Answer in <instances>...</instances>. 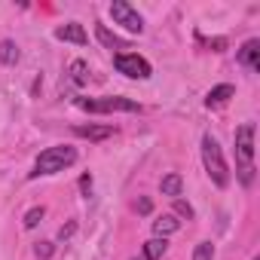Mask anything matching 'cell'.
Masks as SVG:
<instances>
[{"mask_svg":"<svg viewBox=\"0 0 260 260\" xmlns=\"http://www.w3.org/2000/svg\"><path fill=\"white\" fill-rule=\"evenodd\" d=\"M74 162H77V150H74V147H68V144H58V147H46V150L37 156L31 178L64 172V169H68V166H74Z\"/></svg>","mask_w":260,"mask_h":260,"instance_id":"1","label":"cell"},{"mask_svg":"<svg viewBox=\"0 0 260 260\" xmlns=\"http://www.w3.org/2000/svg\"><path fill=\"white\" fill-rule=\"evenodd\" d=\"M202 162H205L208 178H211L220 190H223V187H230V169H226L223 150H220L217 138H211V135H202Z\"/></svg>","mask_w":260,"mask_h":260,"instance_id":"2","label":"cell"},{"mask_svg":"<svg viewBox=\"0 0 260 260\" xmlns=\"http://www.w3.org/2000/svg\"><path fill=\"white\" fill-rule=\"evenodd\" d=\"M236 159H239L242 184H251L254 178V122H245L236 128Z\"/></svg>","mask_w":260,"mask_h":260,"instance_id":"3","label":"cell"},{"mask_svg":"<svg viewBox=\"0 0 260 260\" xmlns=\"http://www.w3.org/2000/svg\"><path fill=\"white\" fill-rule=\"evenodd\" d=\"M77 107L89 110V113H113V110L135 113L138 101H128V98H77Z\"/></svg>","mask_w":260,"mask_h":260,"instance_id":"4","label":"cell"},{"mask_svg":"<svg viewBox=\"0 0 260 260\" xmlns=\"http://www.w3.org/2000/svg\"><path fill=\"white\" fill-rule=\"evenodd\" d=\"M110 19H113L116 25H122L125 31H132V34H141V31H144L141 13H138L132 4H125V0H113V4H110Z\"/></svg>","mask_w":260,"mask_h":260,"instance_id":"5","label":"cell"},{"mask_svg":"<svg viewBox=\"0 0 260 260\" xmlns=\"http://www.w3.org/2000/svg\"><path fill=\"white\" fill-rule=\"evenodd\" d=\"M113 64H116L119 74L132 77V80H147V77H150V64H147V58H141L138 52H119V55L113 58Z\"/></svg>","mask_w":260,"mask_h":260,"instance_id":"6","label":"cell"},{"mask_svg":"<svg viewBox=\"0 0 260 260\" xmlns=\"http://www.w3.org/2000/svg\"><path fill=\"white\" fill-rule=\"evenodd\" d=\"M55 37H58V40H64V43H77V46H86V43H89V37H86L83 25H77V22H68V25L55 28Z\"/></svg>","mask_w":260,"mask_h":260,"instance_id":"7","label":"cell"},{"mask_svg":"<svg viewBox=\"0 0 260 260\" xmlns=\"http://www.w3.org/2000/svg\"><path fill=\"white\" fill-rule=\"evenodd\" d=\"M74 135L77 138H89V141H104V138H110L113 135V125H74Z\"/></svg>","mask_w":260,"mask_h":260,"instance_id":"8","label":"cell"},{"mask_svg":"<svg viewBox=\"0 0 260 260\" xmlns=\"http://www.w3.org/2000/svg\"><path fill=\"white\" fill-rule=\"evenodd\" d=\"M239 64L257 71L260 68V40H248L242 49H239Z\"/></svg>","mask_w":260,"mask_h":260,"instance_id":"9","label":"cell"},{"mask_svg":"<svg viewBox=\"0 0 260 260\" xmlns=\"http://www.w3.org/2000/svg\"><path fill=\"white\" fill-rule=\"evenodd\" d=\"M233 95H236V89H233L230 83H220V86H214V89L205 95V104H208V107H220V104H226Z\"/></svg>","mask_w":260,"mask_h":260,"instance_id":"10","label":"cell"},{"mask_svg":"<svg viewBox=\"0 0 260 260\" xmlns=\"http://www.w3.org/2000/svg\"><path fill=\"white\" fill-rule=\"evenodd\" d=\"M178 230H181V220H178L175 214H162V217L153 220V233H156V239H166V236H172V233H178Z\"/></svg>","mask_w":260,"mask_h":260,"instance_id":"11","label":"cell"},{"mask_svg":"<svg viewBox=\"0 0 260 260\" xmlns=\"http://www.w3.org/2000/svg\"><path fill=\"white\" fill-rule=\"evenodd\" d=\"M159 187H162V196L178 199V196H181V190H184V178H181L178 172H172V175H166V178L159 181Z\"/></svg>","mask_w":260,"mask_h":260,"instance_id":"12","label":"cell"},{"mask_svg":"<svg viewBox=\"0 0 260 260\" xmlns=\"http://www.w3.org/2000/svg\"><path fill=\"white\" fill-rule=\"evenodd\" d=\"M95 34H98V40L107 46V49H125V40H119L113 31H107L104 25H95Z\"/></svg>","mask_w":260,"mask_h":260,"instance_id":"13","label":"cell"},{"mask_svg":"<svg viewBox=\"0 0 260 260\" xmlns=\"http://www.w3.org/2000/svg\"><path fill=\"white\" fill-rule=\"evenodd\" d=\"M162 254H166V239H147L144 242V260H162Z\"/></svg>","mask_w":260,"mask_h":260,"instance_id":"14","label":"cell"},{"mask_svg":"<svg viewBox=\"0 0 260 260\" xmlns=\"http://www.w3.org/2000/svg\"><path fill=\"white\" fill-rule=\"evenodd\" d=\"M71 80H74L77 86H86V83H89V64H86L83 58L71 61Z\"/></svg>","mask_w":260,"mask_h":260,"instance_id":"15","label":"cell"},{"mask_svg":"<svg viewBox=\"0 0 260 260\" xmlns=\"http://www.w3.org/2000/svg\"><path fill=\"white\" fill-rule=\"evenodd\" d=\"M22 58V52H19V46L13 43V40H4V43H0V61H4V64H16Z\"/></svg>","mask_w":260,"mask_h":260,"instance_id":"16","label":"cell"},{"mask_svg":"<svg viewBox=\"0 0 260 260\" xmlns=\"http://www.w3.org/2000/svg\"><path fill=\"white\" fill-rule=\"evenodd\" d=\"M43 214H46V208H43V205H34V208L25 214V230H34V226L43 220Z\"/></svg>","mask_w":260,"mask_h":260,"instance_id":"17","label":"cell"},{"mask_svg":"<svg viewBox=\"0 0 260 260\" xmlns=\"http://www.w3.org/2000/svg\"><path fill=\"white\" fill-rule=\"evenodd\" d=\"M193 260H214V245L211 242H199L193 251Z\"/></svg>","mask_w":260,"mask_h":260,"instance_id":"18","label":"cell"},{"mask_svg":"<svg viewBox=\"0 0 260 260\" xmlns=\"http://www.w3.org/2000/svg\"><path fill=\"white\" fill-rule=\"evenodd\" d=\"M175 214H181V217H187V220H190V217H193V205H190L187 199H181V196H178V199H175Z\"/></svg>","mask_w":260,"mask_h":260,"instance_id":"19","label":"cell"},{"mask_svg":"<svg viewBox=\"0 0 260 260\" xmlns=\"http://www.w3.org/2000/svg\"><path fill=\"white\" fill-rule=\"evenodd\" d=\"M37 254H40V257H49V254H52V245H49V242H40V245H37Z\"/></svg>","mask_w":260,"mask_h":260,"instance_id":"20","label":"cell"},{"mask_svg":"<svg viewBox=\"0 0 260 260\" xmlns=\"http://www.w3.org/2000/svg\"><path fill=\"white\" fill-rule=\"evenodd\" d=\"M150 208H153L150 199H138V211H141V214H150Z\"/></svg>","mask_w":260,"mask_h":260,"instance_id":"21","label":"cell"},{"mask_svg":"<svg viewBox=\"0 0 260 260\" xmlns=\"http://www.w3.org/2000/svg\"><path fill=\"white\" fill-rule=\"evenodd\" d=\"M74 230H77V226H74V223H68V226H61V230H58V239H68V236H71V233H74Z\"/></svg>","mask_w":260,"mask_h":260,"instance_id":"22","label":"cell"},{"mask_svg":"<svg viewBox=\"0 0 260 260\" xmlns=\"http://www.w3.org/2000/svg\"><path fill=\"white\" fill-rule=\"evenodd\" d=\"M80 187H83V190H92V178H89V175H86V178H83V181H80Z\"/></svg>","mask_w":260,"mask_h":260,"instance_id":"23","label":"cell"},{"mask_svg":"<svg viewBox=\"0 0 260 260\" xmlns=\"http://www.w3.org/2000/svg\"><path fill=\"white\" fill-rule=\"evenodd\" d=\"M254 260H260V257H254Z\"/></svg>","mask_w":260,"mask_h":260,"instance_id":"24","label":"cell"}]
</instances>
